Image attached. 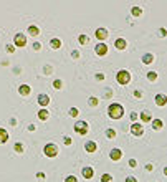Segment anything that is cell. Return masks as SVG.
<instances>
[{"label": "cell", "instance_id": "cell-1", "mask_svg": "<svg viewBox=\"0 0 167 182\" xmlns=\"http://www.w3.org/2000/svg\"><path fill=\"white\" fill-rule=\"evenodd\" d=\"M108 116L111 118V119H119L124 116V108L121 106L119 103H113V104H109V108H108Z\"/></svg>", "mask_w": 167, "mask_h": 182}, {"label": "cell", "instance_id": "cell-2", "mask_svg": "<svg viewBox=\"0 0 167 182\" xmlns=\"http://www.w3.org/2000/svg\"><path fill=\"white\" fill-rule=\"evenodd\" d=\"M116 81L119 83V85H127L129 81H131V73L127 71V70H121L116 73Z\"/></svg>", "mask_w": 167, "mask_h": 182}, {"label": "cell", "instance_id": "cell-3", "mask_svg": "<svg viewBox=\"0 0 167 182\" xmlns=\"http://www.w3.org/2000/svg\"><path fill=\"white\" fill-rule=\"evenodd\" d=\"M43 152H45L47 157H56L58 156V146L55 142H48L45 146V149H43Z\"/></svg>", "mask_w": 167, "mask_h": 182}, {"label": "cell", "instance_id": "cell-4", "mask_svg": "<svg viewBox=\"0 0 167 182\" xmlns=\"http://www.w3.org/2000/svg\"><path fill=\"white\" fill-rule=\"evenodd\" d=\"M88 131H89V126H88L86 121H78L74 124V133H76V134L85 136V134H88Z\"/></svg>", "mask_w": 167, "mask_h": 182}, {"label": "cell", "instance_id": "cell-5", "mask_svg": "<svg viewBox=\"0 0 167 182\" xmlns=\"http://www.w3.org/2000/svg\"><path fill=\"white\" fill-rule=\"evenodd\" d=\"M108 50H109V48H108L106 43H98V45L94 47V53L98 55V56H106Z\"/></svg>", "mask_w": 167, "mask_h": 182}, {"label": "cell", "instance_id": "cell-6", "mask_svg": "<svg viewBox=\"0 0 167 182\" xmlns=\"http://www.w3.org/2000/svg\"><path fill=\"white\" fill-rule=\"evenodd\" d=\"M14 43H15V47H25V45H27V37H25V35L23 33H17L14 37Z\"/></svg>", "mask_w": 167, "mask_h": 182}, {"label": "cell", "instance_id": "cell-7", "mask_svg": "<svg viewBox=\"0 0 167 182\" xmlns=\"http://www.w3.org/2000/svg\"><path fill=\"white\" fill-rule=\"evenodd\" d=\"M109 157H111V161H114V162L121 161V159H122V151H121V149H118V147L111 149V152H109Z\"/></svg>", "mask_w": 167, "mask_h": 182}, {"label": "cell", "instance_id": "cell-8", "mask_svg": "<svg viewBox=\"0 0 167 182\" xmlns=\"http://www.w3.org/2000/svg\"><path fill=\"white\" fill-rule=\"evenodd\" d=\"M108 30L106 28H98V30H96V32H94V37H96V38H98V40L101 41V43H103V41L106 40L108 38Z\"/></svg>", "mask_w": 167, "mask_h": 182}, {"label": "cell", "instance_id": "cell-9", "mask_svg": "<svg viewBox=\"0 0 167 182\" xmlns=\"http://www.w3.org/2000/svg\"><path fill=\"white\" fill-rule=\"evenodd\" d=\"M131 133H133L134 136H142L144 134V126H142V124H137V122H133Z\"/></svg>", "mask_w": 167, "mask_h": 182}, {"label": "cell", "instance_id": "cell-10", "mask_svg": "<svg viewBox=\"0 0 167 182\" xmlns=\"http://www.w3.org/2000/svg\"><path fill=\"white\" fill-rule=\"evenodd\" d=\"M37 103L40 104L41 108H45V106L50 104V96L45 95V93H41V95H38V98H37Z\"/></svg>", "mask_w": 167, "mask_h": 182}, {"label": "cell", "instance_id": "cell-11", "mask_svg": "<svg viewBox=\"0 0 167 182\" xmlns=\"http://www.w3.org/2000/svg\"><path fill=\"white\" fill-rule=\"evenodd\" d=\"M81 174H83L85 179H93L94 177V169L93 167H85V169H81Z\"/></svg>", "mask_w": 167, "mask_h": 182}, {"label": "cell", "instance_id": "cell-12", "mask_svg": "<svg viewBox=\"0 0 167 182\" xmlns=\"http://www.w3.org/2000/svg\"><path fill=\"white\" fill-rule=\"evenodd\" d=\"M96 149H98V144H96L94 141H86L85 142V151H86V152H94Z\"/></svg>", "mask_w": 167, "mask_h": 182}, {"label": "cell", "instance_id": "cell-13", "mask_svg": "<svg viewBox=\"0 0 167 182\" xmlns=\"http://www.w3.org/2000/svg\"><path fill=\"white\" fill-rule=\"evenodd\" d=\"M18 93H20L22 96H28L32 93V88L28 86V85H20V86H18Z\"/></svg>", "mask_w": 167, "mask_h": 182}, {"label": "cell", "instance_id": "cell-14", "mask_svg": "<svg viewBox=\"0 0 167 182\" xmlns=\"http://www.w3.org/2000/svg\"><path fill=\"white\" fill-rule=\"evenodd\" d=\"M114 47H116V50H124V48L127 47V43H126V40L124 38H118V40L114 41Z\"/></svg>", "mask_w": 167, "mask_h": 182}, {"label": "cell", "instance_id": "cell-15", "mask_svg": "<svg viewBox=\"0 0 167 182\" xmlns=\"http://www.w3.org/2000/svg\"><path fill=\"white\" fill-rule=\"evenodd\" d=\"M139 118H141V121L142 122H149V121H152V114L149 113V111H142L139 114Z\"/></svg>", "mask_w": 167, "mask_h": 182}, {"label": "cell", "instance_id": "cell-16", "mask_svg": "<svg viewBox=\"0 0 167 182\" xmlns=\"http://www.w3.org/2000/svg\"><path fill=\"white\" fill-rule=\"evenodd\" d=\"M38 119H40V121H47L48 118H50V113H48L47 109L43 108V109H40V111H38Z\"/></svg>", "mask_w": 167, "mask_h": 182}, {"label": "cell", "instance_id": "cell-17", "mask_svg": "<svg viewBox=\"0 0 167 182\" xmlns=\"http://www.w3.org/2000/svg\"><path fill=\"white\" fill-rule=\"evenodd\" d=\"M152 61H154V55L152 53H144L142 55V63H144V65H151Z\"/></svg>", "mask_w": 167, "mask_h": 182}, {"label": "cell", "instance_id": "cell-18", "mask_svg": "<svg viewBox=\"0 0 167 182\" xmlns=\"http://www.w3.org/2000/svg\"><path fill=\"white\" fill-rule=\"evenodd\" d=\"M28 35H32V37H38V35H40V28L37 27V25H30V27H28Z\"/></svg>", "mask_w": 167, "mask_h": 182}, {"label": "cell", "instance_id": "cell-19", "mask_svg": "<svg viewBox=\"0 0 167 182\" xmlns=\"http://www.w3.org/2000/svg\"><path fill=\"white\" fill-rule=\"evenodd\" d=\"M162 128H164V122L160 121V119H154L152 121V129L154 131H160Z\"/></svg>", "mask_w": 167, "mask_h": 182}, {"label": "cell", "instance_id": "cell-20", "mask_svg": "<svg viewBox=\"0 0 167 182\" xmlns=\"http://www.w3.org/2000/svg\"><path fill=\"white\" fill-rule=\"evenodd\" d=\"M8 141V133L5 129H0V144H5Z\"/></svg>", "mask_w": 167, "mask_h": 182}, {"label": "cell", "instance_id": "cell-21", "mask_svg": "<svg viewBox=\"0 0 167 182\" xmlns=\"http://www.w3.org/2000/svg\"><path fill=\"white\" fill-rule=\"evenodd\" d=\"M156 104H157V106H166V96L157 95L156 96Z\"/></svg>", "mask_w": 167, "mask_h": 182}, {"label": "cell", "instance_id": "cell-22", "mask_svg": "<svg viewBox=\"0 0 167 182\" xmlns=\"http://www.w3.org/2000/svg\"><path fill=\"white\" fill-rule=\"evenodd\" d=\"M98 104H99V99H98V98H94V96H91V98L88 99V106H89V108H96Z\"/></svg>", "mask_w": 167, "mask_h": 182}, {"label": "cell", "instance_id": "cell-23", "mask_svg": "<svg viewBox=\"0 0 167 182\" xmlns=\"http://www.w3.org/2000/svg\"><path fill=\"white\" fill-rule=\"evenodd\" d=\"M50 47L53 48V50H58V48L61 47V41L58 40V38H51V40H50Z\"/></svg>", "mask_w": 167, "mask_h": 182}, {"label": "cell", "instance_id": "cell-24", "mask_svg": "<svg viewBox=\"0 0 167 182\" xmlns=\"http://www.w3.org/2000/svg\"><path fill=\"white\" fill-rule=\"evenodd\" d=\"M106 137L108 139H114L116 137V129H113V128L106 129Z\"/></svg>", "mask_w": 167, "mask_h": 182}, {"label": "cell", "instance_id": "cell-25", "mask_svg": "<svg viewBox=\"0 0 167 182\" xmlns=\"http://www.w3.org/2000/svg\"><path fill=\"white\" fill-rule=\"evenodd\" d=\"M131 14H133L134 17H139V15H142V8L141 7H133L131 8Z\"/></svg>", "mask_w": 167, "mask_h": 182}, {"label": "cell", "instance_id": "cell-26", "mask_svg": "<svg viewBox=\"0 0 167 182\" xmlns=\"http://www.w3.org/2000/svg\"><path fill=\"white\" fill-rule=\"evenodd\" d=\"M15 152H18V154H22L23 151H25V147H23V144L22 142H15Z\"/></svg>", "mask_w": 167, "mask_h": 182}, {"label": "cell", "instance_id": "cell-27", "mask_svg": "<svg viewBox=\"0 0 167 182\" xmlns=\"http://www.w3.org/2000/svg\"><path fill=\"white\" fill-rule=\"evenodd\" d=\"M88 41H89V38H88L86 35H80V37H78V43H80V45H86Z\"/></svg>", "mask_w": 167, "mask_h": 182}, {"label": "cell", "instance_id": "cell-28", "mask_svg": "<svg viewBox=\"0 0 167 182\" xmlns=\"http://www.w3.org/2000/svg\"><path fill=\"white\" fill-rule=\"evenodd\" d=\"M101 182H113V175L111 174H103L101 175Z\"/></svg>", "mask_w": 167, "mask_h": 182}, {"label": "cell", "instance_id": "cell-29", "mask_svg": "<svg viewBox=\"0 0 167 182\" xmlns=\"http://www.w3.org/2000/svg\"><path fill=\"white\" fill-rule=\"evenodd\" d=\"M147 80L149 81H156L157 80V73H156V71H149V73H147Z\"/></svg>", "mask_w": 167, "mask_h": 182}, {"label": "cell", "instance_id": "cell-30", "mask_svg": "<svg viewBox=\"0 0 167 182\" xmlns=\"http://www.w3.org/2000/svg\"><path fill=\"white\" fill-rule=\"evenodd\" d=\"M53 88L55 89H61V88H63V81L61 80H55L53 81Z\"/></svg>", "mask_w": 167, "mask_h": 182}, {"label": "cell", "instance_id": "cell-31", "mask_svg": "<svg viewBox=\"0 0 167 182\" xmlns=\"http://www.w3.org/2000/svg\"><path fill=\"white\" fill-rule=\"evenodd\" d=\"M68 114L71 116V118H76V116L80 114V111H78L76 108H70V111H68Z\"/></svg>", "mask_w": 167, "mask_h": 182}, {"label": "cell", "instance_id": "cell-32", "mask_svg": "<svg viewBox=\"0 0 167 182\" xmlns=\"http://www.w3.org/2000/svg\"><path fill=\"white\" fill-rule=\"evenodd\" d=\"M65 182H78V179L74 175H68L66 179H65Z\"/></svg>", "mask_w": 167, "mask_h": 182}, {"label": "cell", "instance_id": "cell-33", "mask_svg": "<svg viewBox=\"0 0 167 182\" xmlns=\"http://www.w3.org/2000/svg\"><path fill=\"white\" fill-rule=\"evenodd\" d=\"M33 50H37V51H40V50H41V43H40V41H35V43H33Z\"/></svg>", "mask_w": 167, "mask_h": 182}, {"label": "cell", "instance_id": "cell-34", "mask_svg": "<svg viewBox=\"0 0 167 182\" xmlns=\"http://www.w3.org/2000/svg\"><path fill=\"white\" fill-rule=\"evenodd\" d=\"M137 118H139V114L133 111V113H131V121H133V122H136V121H137Z\"/></svg>", "mask_w": 167, "mask_h": 182}, {"label": "cell", "instance_id": "cell-35", "mask_svg": "<svg viewBox=\"0 0 167 182\" xmlns=\"http://www.w3.org/2000/svg\"><path fill=\"white\" fill-rule=\"evenodd\" d=\"M63 142H65V144H66V146H70V144H71V137H68V136H65V137H63Z\"/></svg>", "mask_w": 167, "mask_h": 182}, {"label": "cell", "instance_id": "cell-36", "mask_svg": "<svg viewBox=\"0 0 167 182\" xmlns=\"http://www.w3.org/2000/svg\"><path fill=\"white\" fill-rule=\"evenodd\" d=\"M5 50H7L8 53H14V51H15V47H14V45H7V47H5Z\"/></svg>", "mask_w": 167, "mask_h": 182}, {"label": "cell", "instance_id": "cell-37", "mask_svg": "<svg viewBox=\"0 0 167 182\" xmlns=\"http://www.w3.org/2000/svg\"><path fill=\"white\" fill-rule=\"evenodd\" d=\"M129 166L131 167H137V161L136 159H129Z\"/></svg>", "mask_w": 167, "mask_h": 182}, {"label": "cell", "instance_id": "cell-38", "mask_svg": "<svg viewBox=\"0 0 167 182\" xmlns=\"http://www.w3.org/2000/svg\"><path fill=\"white\" fill-rule=\"evenodd\" d=\"M126 182H137V179L133 177V175H129V177H126Z\"/></svg>", "mask_w": 167, "mask_h": 182}, {"label": "cell", "instance_id": "cell-39", "mask_svg": "<svg viewBox=\"0 0 167 182\" xmlns=\"http://www.w3.org/2000/svg\"><path fill=\"white\" fill-rule=\"evenodd\" d=\"M134 96H136V98H142V91L136 89V91H134Z\"/></svg>", "mask_w": 167, "mask_h": 182}, {"label": "cell", "instance_id": "cell-40", "mask_svg": "<svg viewBox=\"0 0 167 182\" xmlns=\"http://www.w3.org/2000/svg\"><path fill=\"white\" fill-rule=\"evenodd\" d=\"M96 80H98V81H103V80H104V74H103V73H98V74H96Z\"/></svg>", "mask_w": 167, "mask_h": 182}, {"label": "cell", "instance_id": "cell-41", "mask_svg": "<svg viewBox=\"0 0 167 182\" xmlns=\"http://www.w3.org/2000/svg\"><path fill=\"white\" fill-rule=\"evenodd\" d=\"M37 179H45V174L43 172H37Z\"/></svg>", "mask_w": 167, "mask_h": 182}, {"label": "cell", "instance_id": "cell-42", "mask_svg": "<svg viewBox=\"0 0 167 182\" xmlns=\"http://www.w3.org/2000/svg\"><path fill=\"white\" fill-rule=\"evenodd\" d=\"M71 56H73V58H80V51H73Z\"/></svg>", "mask_w": 167, "mask_h": 182}, {"label": "cell", "instance_id": "cell-43", "mask_svg": "<svg viewBox=\"0 0 167 182\" xmlns=\"http://www.w3.org/2000/svg\"><path fill=\"white\" fill-rule=\"evenodd\" d=\"M146 169L149 170V172H151V170H154V166H152V164H147V166H146Z\"/></svg>", "mask_w": 167, "mask_h": 182}, {"label": "cell", "instance_id": "cell-44", "mask_svg": "<svg viewBox=\"0 0 167 182\" xmlns=\"http://www.w3.org/2000/svg\"><path fill=\"white\" fill-rule=\"evenodd\" d=\"M10 124H12V126H17V119H15V118H12V119H10Z\"/></svg>", "mask_w": 167, "mask_h": 182}, {"label": "cell", "instance_id": "cell-45", "mask_svg": "<svg viewBox=\"0 0 167 182\" xmlns=\"http://www.w3.org/2000/svg\"><path fill=\"white\" fill-rule=\"evenodd\" d=\"M35 129H37L35 128V124H30V126H28V131H35Z\"/></svg>", "mask_w": 167, "mask_h": 182}]
</instances>
